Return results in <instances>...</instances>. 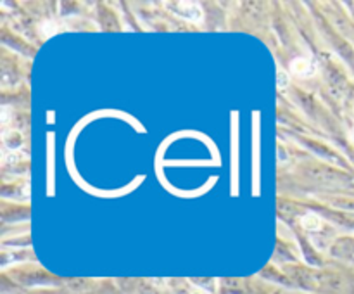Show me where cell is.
<instances>
[{"instance_id":"cell-1","label":"cell","mask_w":354,"mask_h":294,"mask_svg":"<svg viewBox=\"0 0 354 294\" xmlns=\"http://www.w3.org/2000/svg\"><path fill=\"white\" fill-rule=\"evenodd\" d=\"M168 7L171 11H175L176 14L185 17L188 21H197L201 22L202 19V9L199 4H194V2H170Z\"/></svg>"},{"instance_id":"cell-2","label":"cell","mask_w":354,"mask_h":294,"mask_svg":"<svg viewBox=\"0 0 354 294\" xmlns=\"http://www.w3.org/2000/svg\"><path fill=\"white\" fill-rule=\"evenodd\" d=\"M292 71H294V73H297V75H301V76H310V75L315 73V64H313L310 59L299 57V59H294Z\"/></svg>"},{"instance_id":"cell-3","label":"cell","mask_w":354,"mask_h":294,"mask_svg":"<svg viewBox=\"0 0 354 294\" xmlns=\"http://www.w3.org/2000/svg\"><path fill=\"white\" fill-rule=\"evenodd\" d=\"M302 223L306 225V227L310 229V230H316V229L320 227L321 221H320L318 216H315V215H306V216L302 218Z\"/></svg>"},{"instance_id":"cell-4","label":"cell","mask_w":354,"mask_h":294,"mask_svg":"<svg viewBox=\"0 0 354 294\" xmlns=\"http://www.w3.org/2000/svg\"><path fill=\"white\" fill-rule=\"evenodd\" d=\"M276 83H278L280 88H284L285 85H287V75H285L282 70L278 71V76H276Z\"/></svg>"},{"instance_id":"cell-5","label":"cell","mask_w":354,"mask_h":294,"mask_svg":"<svg viewBox=\"0 0 354 294\" xmlns=\"http://www.w3.org/2000/svg\"><path fill=\"white\" fill-rule=\"evenodd\" d=\"M351 139L354 140V128H352V132H351Z\"/></svg>"}]
</instances>
